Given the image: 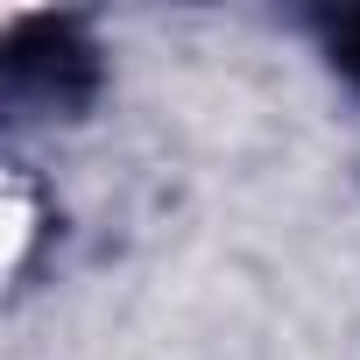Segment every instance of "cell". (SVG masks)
<instances>
[{
    "mask_svg": "<svg viewBox=\"0 0 360 360\" xmlns=\"http://www.w3.org/2000/svg\"><path fill=\"white\" fill-rule=\"evenodd\" d=\"M332 64H339L346 78H360V8L332 22Z\"/></svg>",
    "mask_w": 360,
    "mask_h": 360,
    "instance_id": "obj_1",
    "label": "cell"
}]
</instances>
